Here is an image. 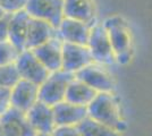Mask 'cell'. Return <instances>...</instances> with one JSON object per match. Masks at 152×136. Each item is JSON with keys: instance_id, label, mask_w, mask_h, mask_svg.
<instances>
[{"instance_id": "6da1fadb", "label": "cell", "mask_w": 152, "mask_h": 136, "mask_svg": "<svg viewBox=\"0 0 152 136\" xmlns=\"http://www.w3.org/2000/svg\"><path fill=\"white\" fill-rule=\"evenodd\" d=\"M88 117L98 123L123 133L127 125L121 116V110L117 99L113 93H98L86 107Z\"/></svg>"}, {"instance_id": "7a4b0ae2", "label": "cell", "mask_w": 152, "mask_h": 136, "mask_svg": "<svg viewBox=\"0 0 152 136\" xmlns=\"http://www.w3.org/2000/svg\"><path fill=\"white\" fill-rule=\"evenodd\" d=\"M103 26L108 33L116 61L126 65L133 55V38L129 25L123 17L116 15L104 20Z\"/></svg>"}, {"instance_id": "3957f363", "label": "cell", "mask_w": 152, "mask_h": 136, "mask_svg": "<svg viewBox=\"0 0 152 136\" xmlns=\"http://www.w3.org/2000/svg\"><path fill=\"white\" fill-rule=\"evenodd\" d=\"M73 79L74 74L63 69L50 73L48 77L39 85V101L50 107L65 101L66 90Z\"/></svg>"}, {"instance_id": "277c9868", "label": "cell", "mask_w": 152, "mask_h": 136, "mask_svg": "<svg viewBox=\"0 0 152 136\" xmlns=\"http://www.w3.org/2000/svg\"><path fill=\"white\" fill-rule=\"evenodd\" d=\"M88 48L93 61L98 64L113 65L116 61L110 40L103 24L93 25L90 28Z\"/></svg>"}, {"instance_id": "5b68a950", "label": "cell", "mask_w": 152, "mask_h": 136, "mask_svg": "<svg viewBox=\"0 0 152 136\" xmlns=\"http://www.w3.org/2000/svg\"><path fill=\"white\" fill-rule=\"evenodd\" d=\"M25 10L30 17L47 22L55 28L65 18L64 0H28Z\"/></svg>"}, {"instance_id": "8992f818", "label": "cell", "mask_w": 152, "mask_h": 136, "mask_svg": "<svg viewBox=\"0 0 152 136\" xmlns=\"http://www.w3.org/2000/svg\"><path fill=\"white\" fill-rule=\"evenodd\" d=\"M15 67L20 79L37 85L41 84L50 74L31 50H23L19 52L18 58L15 61Z\"/></svg>"}, {"instance_id": "52a82bcc", "label": "cell", "mask_w": 152, "mask_h": 136, "mask_svg": "<svg viewBox=\"0 0 152 136\" xmlns=\"http://www.w3.org/2000/svg\"><path fill=\"white\" fill-rule=\"evenodd\" d=\"M74 77L89 85L98 93H113L115 91V81L111 74L101 66L91 64L75 73Z\"/></svg>"}, {"instance_id": "ba28073f", "label": "cell", "mask_w": 152, "mask_h": 136, "mask_svg": "<svg viewBox=\"0 0 152 136\" xmlns=\"http://www.w3.org/2000/svg\"><path fill=\"white\" fill-rule=\"evenodd\" d=\"M39 85L19 78L9 91V107L26 113L39 101Z\"/></svg>"}, {"instance_id": "9c48e42d", "label": "cell", "mask_w": 152, "mask_h": 136, "mask_svg": "<svg viewBox=\"0 0 152 136\" xmlns=\"http://www.w3.org/2000/svg\"><path fill=\"white\" fill-rule=\"evenodd\" d=\"M91 64H93V59L86 45L63 42V71L75 74Z\"/></svg>"}, {"instance_id": "30bf717a", "label": "cell", "mask_w": 152, "mask_h": 136, "mask_svg": "<svg viewBox=\"0 0 152 136\" xmlns=\"http://www.w3.org/2000/svg\"><path fill=\"white\" fill-rule=\"evenodd\" d=\"M31 51L39 59V61L49 71V73H53L61 69L63 41L59 39V36L52 38Z\"/></svg>"}, {"instance_id": "8fae6325", "label": "cell", "mask_w": 152, "mask_h": 136, "mask_svg": "<svg viewBox=\"0 0 152 136\" xmlns=\"http://www.w3.org/2000/svg\"><path fill=\"white\" fill-rule=\"evenodd\" d=\"M25 116L35 134H51L56 128L52 107L41 101L33 104Z\"/></svg>"}, {"instance_id": "7c38bea8", "label": "cell", "mask_w": 152, "mask_h": 136, "mask_svg": "<svg viewBox=\"0 0 152 136\" xmlns=\"http://www.w3.org/2000/svg\"><path fill=\"white\" fill-rule=\"evenodd\" d=\"M0 124L1 136H35L25 113L10 107L0 116Z\"/></svg>"}, {"instance_id": "4fadbf2b", "label": "cell", "mask_w": 152, "mask_h": 136, "mask_svg": "<svg viewBox=\"0 0 152 136\" xmlns=\"http://www.w3.org/2000/svg\"><path fill=\"white\" fill-rule=\"evenodd\" d=\"M64 16L92 27L96 18L94 0H64Z\"/></svg>"}, {"instance_id": "5bb4252c", "label": "cell", "mask_w": 152, "mask_h": 136, "mask_svg": "<svg viewBox=\"0 0 152 136\" xmlns=\"http://www.w3.org/2000/svg\"><path fill=\"white\" fill-rule=\"evenodd\" d=\"M53 118L56 127L60 126H77L88 118V109L86 107H81L76 104L69 103L67 101H63L55 104L52 107Z\"/></svg>"}, {"instance_id": "9a60e30c", "label": "cell", "mask_w": 152, "mask_h": 136, "mask_svg": "<svg viewBox=\"0 0 152 136\" xmlns=\"http://www.w3.org/2000/svg\"><path fill=\"white\" fill-rule=\"evenodd\" d=\"M90 28L91 27L89 25L84 24L82 22L65 17L61 20L60 25L58 26L57 33L59 39L63 42L88 47Z\"/></svg>"}, {"instance_id": "2e32d148", "label": "cell", "mask_w": 152, "mask_h": 136, "mask_svg": "<svg viewBox=\"0 0 152 136\" xmlns=\"http://www.w3.org/2000/svg\"><path fill=\"white\" fill-rule=\"evenodd\" d=\"M56 36H58L57 28H55L47 22L31 17L26 38L25 50H33L37 47L43 44L47 41Z\"/></svg>"}, {"instance_id": "e0dca14e", "label": "cell", "mask_w": 152, "mask_h": 136, "mask_svg": "<svg viewBox=\"0 0 152 136\" xmlns=\"http://www.w3.org/2000/svg\"><path fill=\"white\" fill-rule=\"evenodd\" d=\"M30 20H31V17L26 13V10L12 14V16H10L8 41H10L19 51L25 50V43L26 38H27V32H28Z\"/></svg>"}, {"instance_id": "ac0fdd59", "label": "cell", "mask_w": 152, "mask_h": 136, "mask_svg": "<svg viewBox=\"0 0 152 136\" xmlns=\"http://www.w3.org/2000/svg\"><path fill=\"white\" fill-rule=\"evenodd\" d=\"M96 94L98 92H95L92 87L74 77L66 90L65 101L81 107H88Z\"/></svg>"}, {"instance_id": "d6986e66", "label": "cell", "mask_w": 152, "mask_h": 136, "mask_svg": "<svg viewBox=\"0 0 152 136\" xmlns=\"http://www.w3.org/2000/svg\"><path fill=\"white\" fill-rule=\"evenodd\" d=\"M77 128L82 136H121V133L98 123L89 117L78 124Z\"/></svg>"}, {"instance_id": "ffe728a7", "label": "cell", "mask_w": 152, "mask_h": 136, "mask_svg": "<svg viewBox=\"0 0 152 136\" xmlns=\"http://www.w3.org/2000/svg\"><path fill=\"white\" fill-rule=\"evenodd\" d=\"M19 50L10 41H1L0 42V67L2 66L14 65L17 60Z\"/></svg>"}, {"instance_id": "44dd1931", "label": "cell", "mask_w": 152, "mask_h": 136, "mask_svg": "<svg viewBox=\"0 0 152 136\" xmlns=\"http://www.w3.org/2000/svg\"><path fill=\"white\" fill-rule=\"evenodd\" d=\"M19 79L15 64L0 67V89L10 90Z\"/></svg>"}, {"instance_id": "7402d4cb", "label": "cell", "mask_w": 152, "mask_h": 136, "mask_svg": "<svg viewBox=\"0 0 152 136\" xmlns=\"http://www.w3.org/2000/svg\"><path fill=\"white\" fill-rule=\"evenodd\" d=\"M28 0H0V8L6 14H15L25 10Z\"/></svg>"}, {"instance_id": "603a6c76", "label": "cell", "mask_w": 152, "mask_h": 136, "mask_svg": "<svg viewBox=\"0 0 152 136\" xmlns=\"http://www.w3.org/2000/svg\"><path fill=\"white\" fill-rule=\"evenodd\" d=\"M52 136H82L77 126H60L51 133Z\"/></svg>"}, {"instance_id": "cb8c5ba5", "label": "cell", "mask_w": 152, "mask_h": 136, "mask_svg": "<svg viewBox=\"0 0 152 136\" xmlns=\"http://www.w3.org/2000/svg\"><path fill=\"white\" fill-rule=\"evenodd\" d=\"M12 14H6L0 20V42L8 40V31H9V20Z\"/></svg>"}, {"instance_id": "d4e9b609", "label": "cell", "mask_w": 152, "mask_h": 136, "mask_svg": "<svg viewBox=\"0 0 152 136\" xmlns=\"http://www.w3.org/2000/svg\"><path fill=\"white\" fill-rule=\"evenodd\" d=\"M9 91L8 89H0V116L9 108Z\"/></svg>"}, {"instance_id": "484cf974", "label": "cell", "mask_w": 152, "mask_h": 136, "mask_svg": "<svg viewBox=\"0 0 152 136\" xmlns=\"http://www.w3.org/2000/svg\"><path fill=\"white\" fill-rule=\"evenodd\" d=\"M5 15H6V13H5V12H4V10H2L1 8H0V20H1V18H2V17H4Z\"/></svg>"}, {"instance_id": "4316f807", "label": "cell", "mask_w": 152, "mask_h": 136, "mask_svg": "<svg viewBox=\"0 0 152 136\" xmlns=\"http://www.w3.org/2000/svg\"><path fill=\"white\" fill-rule=\"evenodd\" d=\"M35 136H52V134H35Z\"/></svg>"}, {"instance_id": "83f0119b", "label": "cell", "mask_w": 152, "mask_h": 136, "mask_svg": "<svg viewBox=\"0 0 152 136\" xmlns=\"http://www.w3.org/2000/svg\"><path fill=\"white\" fill-rule=\"evenodd\" d=\"M0 136H1V124H0Z\"/></svg>"}]
</instances>
